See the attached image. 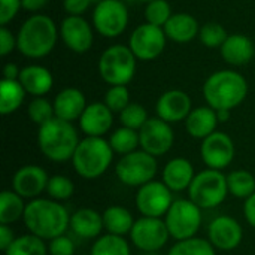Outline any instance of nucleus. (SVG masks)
Returning a JSON list of instances; mask_svg holds the SVG:
<instances>
[{"instance_id": "nucleus-35", "label": "nucleus", "mask_w": 255, "mask_h": 255, "mask_svg": "<svg viewBox=\"0 0 255 255\" xmlns=\"http://www.w3.org/2000/svg\"><path fill=\"white\" fill-rule=\"evenodd\" d=\"M167 255H217V253L208 239L196 236L191 239L178 241L170 247Z\"/></svg>"}, {"instance_id": "nucleus-18", "label": "nucleus", "mask_w": 255, "mask_h": 255, "mask_svg": "<svg viewBox=\"0 0 255 255\" xmlns=\"http://www.w3.org/2000/svg\"><path fill=\"white\" fill-rule=\"evenodd\" d=\"M49 176L43 167L27 164L15 172L12 178V190L25 200H34L46 191Z\"/></svg>"}, {"instance_id": "nucleus-36", "label": "nucleus", "mask_w": 255, "mask_h": 255, "mask_svg": "<svg viewBox=\"0 0 255 255\" xmlns=\"http://www.w3.org/2000/svg\"><path fill=\"white\" fill-rule=\"evenodd\" d=\"M45 193L52 200L64 202V200H69L73 196L75 184H73V181L70 178H67L64 175H54V176H49Z\"/></svg>"}, {"instance_id": "nucleus-52", "label": "nucleus", "mask_w": 255, "mask_h": 255, "mask_svg": "<svg viewBox=\"0 0 255 255\" xmlns=\"http://www.w3.org/2000/svg\"><path fill=\"white\" fill-rule=\"evenodd\" d=\"M99 1H102V0H93V3L96 4V3H99Z\"/></svg>"}, {"instance_id": "nucleus-4", "label": "nucleus", "mask_w": 255, "mask_h": 255, "mask_svg": "<svg viewBox=\"0 0 255 255\" xmlns=\"http://www.w3.org/2000/svg\"><path fill=\"white\" fill-rule=\"evenodd\" d=\"M248 94V82L236 70L214 72L203 84V97L206 105L215 111L238 108Z\"/></svg>"}, {"instance_id": "nucleus-30", "label": "nucleus", "mask_w": 255, "mask_h": 255, "mask_svg": "<svg viewBox=\"0 0 255 255\" xmlns=\"http://www.w3.org/2000/svg\"><path fill=\"white\" fill-rule=\"evenodd\" d=\"M27 203L13 190H4L0 194V224L12 226L24 218Z\"/></svg>"}, {"instance_id": "nucleus-24", "label": "nucleus", "mask_w": 255, "mask_h": 255, "mask_svg": "<svg viewBox=\"0 0 255 255\" xmlns=\"http://www.w3.org/2000/svg\"><path fill=\"white\" fill-rule=\"evenodd\" d=\"M220 54L223 60L230 66H245L254 58L255 46L248 36L233 33L229 34V37L220 48Z\"/></svg>"}, {"instance_id": "nucleus-14", "label": "nucleus", "mask_w": 255, "mask_h": 255, "mask_svg": "<svg viewBox=\"0 0 255 255\" xmlns=\"http://www.w3.org/2000/svg\"><path fill=\"white\" fill-rule=\"evenodd\" d=\"M140 149L158 158L166 155L175 143V131L169 123L154 117L149 118L139 130Z\"/></svg>"}, {"instance_id": "nucleus-41", "label": "nucleus", "mask_w": 255, "mask_h": 255, "mask_svg": "<svg viewBox=\"0 0 255 255\" xmlns=\"http://www.w3.org/2000/svg\"><path fill=\"white\" fill-rule=\"evenodd\" d=\"M172 7L167 0H155L146 4L145 7V19L148 24L157 25V27H164L166 22L172 16Z\"/></svg>"}, {"instance_id": "nucleus-6", "label": "nucleus", "mask_w": 255, "mask_h": 255, "mask_svg": "<svg viewBox=\"0 0 255 255\" xmlns=\"http://www.w3.org/2000/svg\"><path fill=\"white\" fill-rule=\"evenodd\" d=\"M100 78L111 85H128L137 67V58L126 45H112L106 48L99 58Z\"/></svg>"}, {"instance_id": "nucleus-42", "label": "nucleus", "mask_w": 255, "mask_h": 255, "mask_svg": "<svg viewBox=\"0 0 255 255\" xmlns=\"http://www.w3.org/2000/svg\"><path fill=\"white\" fill-rule=\"evenodd\" d=\"M75 244L73 241L66 236H57L51 241H48V253L49 255H75Z\"/></svg>"}, {"instance_id": "nucleus-29", "label": "nucleus", "mask_w": 255, "mask_h": 255, "mask_svg": "<svg viewBox=\"0 0 255 255\" xmlns=\"http://www.w3.org/2000/svg\"><path fill=\"white\" fill-rule=\"evenodd\" d=\"M27 96V91L18 79H1L0 82V112L10 115L16 112Z\"/></svg>"}, {"instance_id": "nucleus-25", "label": "nucleus", "mask_w": 255, "mask_h": 255, "mask_svg": "<svg viewBox=\"0 0 255 255\" xmlns=\"http://www.w3.org/2000/svg\"><path fill=\"white\" fill-rule=\"evenodd\" d=\"M220 121L217 117V111L211 106H197L193 108L190 115L185 120V130L188 136L197 140H203L212 133L217 131Z\"/></svg>"}, {"instance_id": "nucleus-38", "label": "nucleus", "mask_w": 255, "mask_h": 255, "mask_svg": "<svg viewBox=\"0 0 255 255\" xmlns=\"http://www.w3.org/2000/svg\"><path fill=\"white\" fill-rule=\"evenodd\" d=\"M227 37H229V34H227L226 28L220 22H215V21H209V22L203 24L199 31L200 42L209 49H215V48L220 49Z\"/></svg>"}, {"instance_id": "nucleus-26", "label": "nucleus", "mask_w": 255, "mask_h": 255, "mask_svg": "<svg viewBox=\"0 0 255 255\" xmlns=\"http://www.w3.org/2000/svg\"><path fill=\"white\" fill-rule=\"evenodd\" d=\"M72 232L82 239H97L105 230L103 215L93 208H81L70 215Z\"/></svg>"}, {"instance_id": "nucleus-28", "label": "nucleus", "mask_w": 255, "mask_h": 255, "mask_svg": "<svg viewBox=\"0 0 255 255\" xmlns=\"http://www.w3.org/2000/svg\"><path fill=\"white\" fill-rule=\"evenodd\" d=\"M103 226H105V232L109 235H115V236H126L130 235L136 220L133 217V214L120 205H112L109 208H106L103 212Z\"/></svg>"}, {"instance_id": "nucleus-10", "label": "nucleus", "mask_w": 255, "mask_h": 255, "mask_svg": "<svg viewBox=\"0 0 255 255\" xmlns=\"http://www.w3.org/2000/svg\"><path fill=\"white\" fill-rule=\"evenodd\" d=\"M91 21L100 36L115 39L128 25V9L121 0H102L94 4Z\"/></svg>"}, {"instance_id": "nucleus-48", "label": "nucleus", "mask_w": 255, "mask_h": 255, "mask_svg": "<svg viewBox=\"0 0 255 255\" xmlns=\"http://www.w3.org/2000/svg\"><path fill=\"white\" fill-rule=\"evenodd\" d=\"M48 3L49 0H22V9L31 13H39V10H42Z\"/></svg>"}, {"instance_id": "nucleus-43", "label": "nucleus", "mask_w": 255, "mask_h": 255, "mask_svg": "<svg viewBox=\"0 0 255 255\" xmlns=\"http://www.w3.org/2000/svg\"><path fill=\"white\" fill-rule=\"evenodd\" d=\"M22 9V0H0V25H7Z\"/></svg>"}, {"instance_id": "nucleus-19", "label": "nucleus", "mask_w": 255, "mask_h": 255, "mask_svg": "<svg viewBox=\"0 0 255 255\" xmlns=\"http://www.w3.org/2000/svg\"><path fill=\"white\" fill-rule=\"evenodd\" d=\"M155 111L158 118L164 120L169 124H173L187 120V117L193 111V102L185 91L173 88L164 91L158 97Z\"/></svg>"}, {"instance_id": "nucleus-45", "label": "nucleus", "mask_w": 255, "mask_h": 255, "mask_svg": "<svg viewBox=\"0 0 255 255\" xmlns=\"http://www.w3.org/2000/svg\"><path fill=\"white\" fill-rule=\"evenodd\" d=\"M93 0H63V7L69 16H82L90 7Z\"/></svg>"}, {"instance_id": "nucleus-27", "label": "nucleus", "mask_w": 255, "mask_h": 255, "mask_svg": "<svg viewBox=\"0 0 255 255\" xmlns=\"http://www.w3.org/2000/svg\"><path fill=\"white\" fill-rule=\"evenodd\" d=\"M163 30L167 39L176 43H188L193 39L199 37L200 25H199V21L193 15L179 12L170 16V19L166 22Z\"/></svg>"}, {"instance_id": "nucleus-7", "label": "nucleus", "mask_w": 255, "mask_h": 255, "mask_svg": "<svg viewBox=\"0 0 255 255\" xmlns=\"http://www.w3.org/2000/svg\"><path fill=\"white\" fill-rule=\"evenodd\" d=\"M227 176L214 169L199 172L188 188V199L193 200L202 211L220 206L227 199Z\"/></svg>"}, {"instance_id": "nucleus-3", "label": "nucleus", "mask_w": 255, "mask_h": 255, "mask_svg": "<svg viewBox=\"0 0 255 255\" xmlns=\"http://www.w3.org/2000/svg\"><path fill=\"white\" fill-rule=\"evenodd\" d=\"M81 139L76 127L64 120L52 118L39 127L37 145L43 157L52 163L72 161Z\"/></svg>"}, {"instance_id": "nucleus-31", "label": "nucleus", "mask_w": 255, "mask_h": 255, "mask_svg": "<svg viewBox=\"0 0 255 255\" xmlns=\"http://www.w3.org/2000/svg\"><path fill=\"white\" fill-rule=\"evenodd\" d=\"M114 154H118L120 157H124L127 154H131L140 148V139H139V131L127 127H120L108 139Z\"/></svg>"}, {"instance_id": "nucleus-5", "label": "nucleus", "mask_w": 255, "mask_h": 255, "mask_svg": "<svg viewBox=\"0 0 255 255\" xmlns=\"http://www.w3.org/2000/svg\"><path fill=\"white\" fill-rule=\"evenodd\" d=\"M114 151L105 137H84L81 139L72 164L78 176L93 181L103 176L112 164Z\"/></svg>"}, {"instance_id": "nucleus-9", "label": "nucleus", "mask_w": 255, "mask_h": 255, "mask_svg": "<svg viewBox=\"0 0 255 255\" xmlns=\"http://www.w3.org/2000/svg\"><path fill=\"white\" fill-rule=\"evenodd\" d=\"M170 238L185 241L196 238L202 227V209L190 199L175 200L164 217Z\"/></svg>"}, {"instance_id": "nucleus-22", "label": "nucleus", "mask_w": 255, "mask_h": 255, "mask_svg": "<svg viewBox=\"0 0 255 255\" xmlns=\"http://www.w3.org/2000/svg\"><path fill=\"white\" fill-rule=\"evenodd\" d=\"M54 111L55 117L69 123L78 121L82 112L87 108V99L79 88L67 87L63 88L54 99Z\"/></svg>"}, {"instance_id": "nucleus-50", "label": "nucleus", "mask_w": 255, "mask_h": 255, "mask_svg": "<svg viewBox=\"0 0 255 255\" xmlns=\"http://www.w3.org/2000/svg\"><path fill=\"white\" fill-rule=\"evenodd\" d=\"M230 112H232V111H227V109H220V111H217L218 121H220V123L229 121V120H230Z\"/></svg>"}, {"instance_id": "nucleus-39", "label": "nucleus", "mask_w": 255, "mask_h": 255, "mask_svg": "<svg viewBox=\"0 0 255 255\" xmlns=\"http://www.w3.org/2000/svg\"><path fill=\"white\" fill-rule=\"evenodd\" d=\"M149 120L148 117V111L140 105V103H134L131 102L126 109H123L120 112V121L123 127L127 128H133L136 131H139L145 123Z\"/></svg>"}, {"instance_id": "nucleus-8", "label": "nucleus", "mask_w": 255, "mask_h": 255, "mask_svg": "<svg viewBox=\"0 0 255 255\" xmlns=\"http://www.w3.org/2000/svg\"><path fill=\"white\" fill-rule=\"evenodd\" d=\"M157 172V158L142 149L120 157L118 163L115 164V175L118 181L131 188H140L142 185L154 181Z\"/></svg>"}, {"instance_id": "nucleus-34", "label": "nucleus", "mask_w": 255, "mask_h": 255, "mask_svg": "<svg viewBox=\"0 0 255 255\" xmlns=\"http://www.w3.org/2000/svg\"><path fill=\"white\" fill-rule=\"evenodd\" d=\"M48 244L46 241L27 233L18 236L12 245L4 251V255H48Z\"/></svg>"}, {"instance_id": "nucleus-46", "label": "nucleus", "mask_w": 255, "mask_h": 255, "mask_svg": "<svg viewBox=\"0 0 255 255\" xmlns=\"http://www.w3.org/2000/svg\"><path fill=\"white\" fill-rule=\"evenodd\" d=\"M16 239L15 233H13V229L12 226H7V224H0V250L4 253L10 245L12 242Z\"/></svg>"}, {"instance_id": "nucleus-11", "label": "nucleus", "mask_w": 255, "mask_h": 255, "mask_svg": "<svg viewBox=\"0 0 255 255\" xmlns=\"http://www.w3.org/2000/svg\"><path fill=\"white\" fill-rule=\"evenodd\" d=\"M173 202V191L163 181L157 179L137 188L134 199L140 215L151 218H164Z\"/></svg>"}, {"instance_id": "nucleus-40", "label": "nucleus", "mask_w": 255, "mask_h": 255, "mask_svg": "<svg viewBox=\"0 0 255 255\" xmlns=\"http://www.w3.org/2000/svg\"><path fill=\"white\" fill-rule=\"evenodd\" d=\"M103 103L112 112L120 114L123 109H126L131 103L130 91H128L127 85H111L103 96Z\"/></svg>"}, {"instance_id": "nucleus-47", "label": "nucleus", "mask_w": 255, "mask_h": 255, "mask_svg": "<svg viewBox=\"0 0 255 255\" xmlns=\"http://www.w3.org/2000/svg\"><path fill=\"white\" fill-rule=\"evenodd\" d=\"M244 217L247 223L255 229V193L247 200H244Z\"/></svg>"}, {"instance_id": "nucleus-44", "label": "nucleus", "mask_w": 255, "mask_h": 255, "mask_svg": "<svg viewBox=\"0 0 255 255\" xmlns=\"http://www.w3.org/2000/svg\"><path fill=\"white\" fill-rule=\"evenodd\" d=\"M16 34H13L7 25H0V54L3 57L9 55L13 49H16Z\"/></svg>"}, {"instance_id": "nucleus-12", "label": "nucleus", "mask_w": 255, "mask_h": 255, "mask_svg": "<svg viewBox=\"0 0 255 255\" xmlns=\"http://www.w3.org/2000/svg\"><path fill=\"white\" fill-rule=\"evenodd\" d=\"M170 239L164 218L140 217L136 220L131 232V244L143 253H157L163 250Z\"/></svg>"}, {"instance_id": "nucleus-1", "label": "nucleus", "mask_w": 255, "mask_h": 255, "mask_svg": "<svg viewBox=\"0 0 255 255\" xmlns=\"http://www.w3.org/2000/svg\"><path fill=\"white\" fill-rule=\"evenodd\" d=\"M27 230L43 239L51 241L57 236L66 235L70 229V214L61 202L49 197H39L27 203L24 218Z\"/></svg>"}, {"instance_id": "nucleus-17", "label": "nucleus", "mask_w": 255, "mask_h": 255, "mask_svg": "<svg viewBox=\"0 0 255 255\" xmlns=\"http://www.w3.org/2000/svg\"><path fill=\"white\" fill-rule=\"evenodd\" d=\"M94 27L84 16H66L60 25V37L67 49L84 54L94 42Z\"/></svg>"}, {"instance_id": "nucleus-2", "label": "nucleus", "mask_w": 255, "mask_h": 255, "mask_svg": "<svg viewBox=\"0 0 255 255\" xmlns=\"http://www.w3.org/2000/svg\"><path fill=\"white\" fill-rule=\"evenodd\" d=\"M60 31L52 18L43 13H33L16 33V49L27 58H43L52 52Z\"/></svg>"}, {"instance_id": "nucleus-15", "label": "nucleus", "mask_w": 255, "mask_h": 255, "mask_svg": "<svg viewBox=\"0 0 255 255\" xmlns=\"http://www.w3.org/2000/svg\"><path fill=\"white\" fill-rule=\"evenodd\" d=\"M235 142L224 131H215L200 145V158L203 160L206 169H214L223 172L235 160Z\"/></svg>"}, {"instance_id": "nucleus-32", "label": "nucleus", "mask_w": 255, "mask_h": 255, "mask_svg": "<svg viewBox=\"0 0 255 255\" xmlns=\"http://www.w3.org/2000/svg\"><path fill=\"white\" fill-rule=\"evenodd\" d=\"M90 255H131V248L123 236L106 233L94 241Z\"/></svg>"}, {"instance_id": "nucleus-16", "label": "nucleus", "mask_w": 255, "mask_h": 255, "mask_svg": "<svg viewBox=\"0 0 255 255\" xmlns=\"http://www.w3.org/2000/svg\"><path fill=\"white\" fill-rule=\"evenodd\" d=\"M244 239V229L239 221L230 215H220L208 226V241L215 250L233 251Z\"/></svg>"}, {"instance_id": "nucleus-21", "label": "nucleus", "mask_w": 255, "mask_h": 255, "mask_svg": "<svg viewBox=\"0 0 255 255\" xmlns=\"http://www.w3.org/2000/svg\"><path fill=\"white\" fill-rule=\"evenodd\" d=\"M197 173L194 172V166L190 160H187L185 157H176L167 161V164L163 167L161 181L173 193H181L185 190L188 191Z\"/></svg>"}, {"instance_id": "nucleus-49", "label": "nucleus", "mask_w": 255, "mask_h": 255, "mask_svg": "<svg viewBox=\"0 0 255 255\" xmlns=\"http://www.w3.org/2000/svg\"><path fill=\"white\" fill-rule=\"evenodd\" d=\"M21 69L15 63H7L3 69V79H19Z\"/></svg>"}, {"instance_id": "nucleus-51", "label": "nucleus", "mask_w": 255, "mask_h": 255, "mask_svg": "<svg viewBox=\"0 0 255 255\" xmlns=\"http://www.w3.org/2000/svg\"><path fill=\"white\" fill-rule=\"evenodd\" d=\"M134 1H140V3H151V1H155V0H134Z\"/></svg>"}, {"instance_id": "nucleus-23", "label": "nucleus", "mask_w": 255, "mask_h": 255, "mask_svg": "<svg viewBox=\"0 0 255 255\" xmlns=\"http://www.w3.org/2000/svg\"><path fill=\"white\" fill-rule=\"evenodd\" d=\"M18 81L27 94L33 97H45L54 87V76L51 70L40 64H28L22 67Z\"/></svg>"}, {"instance_id": "nucleus-37", "label": "nucleus", "mask_w": 255, "mask_h": 255, "mask_svg": "<svg viewBox=\"0 0 255 255\" xmlns=\"http://www.w3.org/2000/svg\"><path fill=\"white\" fill-rule=\"evenodd\" d=\"M27 114H28V118L31 120V123H34L40 127L45 123L55 118L54 103L49 102L46 97H33V100L28 103Z\"/></svg>"}, {"instance_id": "nucleus-20", "label": "nucleus", "mask_w": 255, "mask_h": 255, "mask_svg": "<svg viewBox=\"0 0 255 255\" xmlns=\"http://www.w3.org/2000/svg\"><path fill=\"white\" fill-rule=\"evenodd\" d=\"M79 130L87 137H105L114 124V112L103 102L88 103L78 120Z\"/></svg>"}, {"instance_id": "nucleus-33", "label": "nucleus", "mask_w": 255, "mask_h": 255, "mask_svg": "<svg viewBox=\"0 0 255 255\" xmlns=\"http://www.w3.org/2000/svg\"><path fill=\"white\" fill-rule=\"evenodd\" d=\"M227 187L230 196L247 200L255 193V178L248 170L238 169L227 175Z\"/></svg>"}, {"instance_id": "nucleus-13", "label": "nucleus", "mask_w": 255, "mask_h": 255, "mask_svg": "<svg viewBox=\"0 0 255 255\" xmlns=\"http://www.w3.org/2000/svg\"><path fill=\"white\" fill-rule=\"evenodd\" d=\"M167 36L161 27L142 24L133 30L128 39V48L140 61H152L158 58L166 48Z\"/></svg>"}]
</instances>
